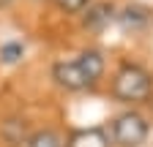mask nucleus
<instances>
[{
	"instance_id": "obj_1",
	"label": "nucleus",
	"mask_w": 153,
	"mask_h": 147,
	"mask_svg": "<svg viewBox=\"0 0 153 147\" xmlns=\"http://www.w3.org/2000/svg\"><path fill=\"white\" fill-rule=\"evenodd\" d=\"M150 93H153V79L140 65H123L112 79V96L123 104H145Z\"/></svg>"
},
{
	"instance_id": "obj_2",
	"label": "nucleus",
	"mask_w": 153,
	"mask_h": 147,
	"mask_svg": "<svg viewBox=\"0 0 153 147\" xmlns=\"http://www.w3.org/2000/svg\"><path fill=\"white\" fill-rule=\"evenodd\" d=\"M112 139L120 147H140L148 139V123L137 112H123L112 123Z\"/></svg>"
},
{
	"instance_id": "obj_3",
	"label": "nucleus",
	"mask_w": 153,
	"mask_h": 147,
	"mask_svg": "<svg viewBox=\"0 0 153 147\" xmlns=\"http://www.w3.org/2000/svg\"><path fill=\"white\" fill-rule=\"evenodd\" d=\"M52 79L60 87H66V90H74V93L93 87V82L85 74V68H82L79 60H60V63H55L52 65Z\"/></svg>"
},
{
	"instance_id": "obj_4",
	"label": "nucleus",
	"mask_w": 153,
	"mask_h": 147,
	"mask_svg": "<svg viewBox=\"0 0 153 147\" xmlns=\"http://www.w3.org/2000/svg\"><path fill=\"white\" fill-rule=\"evenodd\" d=\"M66 147H109V139L101 128H79L68 136Z\"/></svg>"
},
{
	"instance_id": "obj_5",
	"label": "nucleus",
	"mask_w": 153,
	"mask_h": 147,
	"mask_svg": "<svg viewBox=\"0 0 153 147\" xmlns=\"http://www.w3.org/2000/svg\"><path fill=\"white\" fill-rule=\"evenodd\" d=\"M112 19H115V6L112 3H96V6H88L85 27L88 30H104Z\"/></svg>"
},
{
	"instance_id": "obj_6",
	"label": "nucleus",
	"mask_w": 153,
	"mask_h": 147,
	"mask_svg": "<svg viewBox=\"0 0 153 147\" xmlns=\"http://www.w3.org/2000/svg\"><path fill=\"white\" fill-rule=\"evenodd\" d=\"M76 60L82 63V68H85V74L90 76L93 85L101 79V74H104V54L99 49H85V52H79V57H76Z\"/></svg>"
},
{
	"instance_id": "obj_7",
	"label": "nucleus",
	"mask_w": 153,
	"mask_h": 147,
	"mask_svg": "<svg viewBox=\"0 0 153 147\" xmlns=\"http://www.w3.org/2000/svg\"><path fill=\"white\" fill-rule=\"evenodd\" d=\"M27 147H63V139L57 136L55 131L44 128V131H36V134L27 139Z\"/></svg>"
},
{
	"instance_id": "obj_8",
	"label": "nucleus",
	"mask_w": 153,
	"mask_h": 147,
	"mask_svg": "<svg viewBox=\"0 0 153 147\" xmlns=\"http://www.w3.org/2000/svg\"><path fill=\"white\" fill-rule=\"evenodd\" d=\"M145 22H148V14L142 11V8H126L123 14H120V25L126 27V30H140V27H145Z\"/></svg>"
},
{
	"instance_id": "obj_9",
	"label": "nucleus",
	"mask_w": 153,
	"mask_h": 147,
	"mask_svg": "<svg viewBox=\"0 0 153 147\" xmlns=\"http://www.w3.org/2000/svg\"><path fill=\"white\" fill-rule=\"evenodd\" d=\"M52 3L60 8L63 14H82L90 6V0H52Z\"/></svg>"
},
{
	"instance_id": "obj_10",
	"label": "nucleus",
	"mask_w": 153,
	"mask_h": 147,
	"mask_svg": "<svg viewBox=\"0 0 153 147\" xmlns=\"http://www.w3.org/2000/svg\"><path fill=\"white\" fill-rule=\"evenodd\" d=\"M22 44H16V41H8V44H3L0 46V57H3L6 63H16L19 57H22Z\"/></svg>"
}]
</instances>
